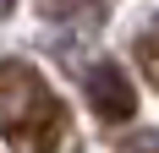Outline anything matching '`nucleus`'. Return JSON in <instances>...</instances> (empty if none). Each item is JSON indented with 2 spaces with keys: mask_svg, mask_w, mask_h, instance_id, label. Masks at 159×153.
<instances>
[{
  "mask_svg": "<svg viewBox=\"0 0 159 153\" xmlns=\"http://www.w3.org/2000/svg\"><path fill=\"white\" fill-rule=\"evenodd\" d=\"M66 137V109L22 60L6 66V142L11 153H55Z\"/></svg>",
  "mask_w": 159,
  "mask_h": 153,
  "instance_id": "f257e3e1",
  "label": "nucleus"
},
{
  "mask_svg": "<svg viewBox=\"0 0 159 153\" xmlns=\"http://www.w3.org/2000/svg\"><path fill=\"white\" fill-rule=\"evenodd\" d=\"M88 104L104 115V120H132L137 109V93H132V76L115 60H93L88 66Z\"/></svg>",
  "mask_w": 159,
  "mask_h": 153,
  "instance_id": "f03ea898",
  "label": "nucleus"
},
{
  "mask_svg": "<svg viewBox=\"0 0 159 153\" xmlns=\"http://www.w3.org/2000/svg\"><path fill=\"white\" fill-rule=\"evenodd\" d=\"M93 0H39V16H49V22H71L77 11H88Z\"/></svg>",
  "mask_w": 159,
  "mask_h": 153,
  "instance_id": "7ed1b4c3",
  "label": "nucleus"
},
{
  "mask_svg": "<svg viewBox=\"0 0 159 153\" xmlns=\"http://www.w3.org/2000/svg\"><path fill=\"white\" fill-rule=\"evenodd\" d=\"M121 153H159V137H154V131H137V137L121 142Z\"/></svg>",
  "mask_w": 159,
  "mask_h": 153,
  "instance_id": "20e7f679",
  "label": "nucleus"
}]
</instances>
